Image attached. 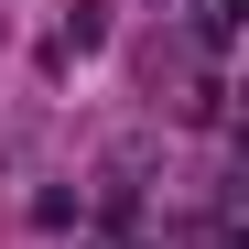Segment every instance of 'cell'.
I'll return each mask as SVG.
<instances>
[{
  "instance_id": "6da1fadb",
  "label": "cell",
  "mask_w": 249,
  "mask_h": 249,
  "mask_svg": "<svg viewBox=\"0 0 249 249\" xmlns=\"http://www.w3.org/2000/svg\"><path fill=\"white\" fill-rule=\"evenodd\" d=\"M87 44H108V0H76V11H65V33H54V65H65V54H87Z\"/></svg>"
}]
</instances>
